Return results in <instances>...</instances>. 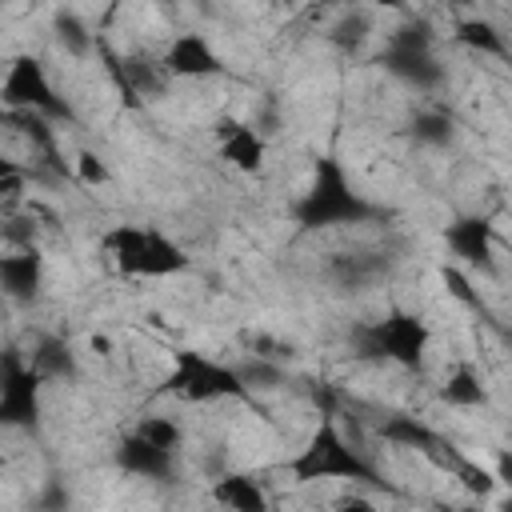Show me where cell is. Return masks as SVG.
<instances>
[{
    "mask_svg": "<svg viewBox=\"0 0 512 512\" xmlns=\"http://www.w3.org/2000/svg\"><path fill=\"white\" fill-rule=\"evenodd\" d=\"M0 104L24 112V116H72L68 104L56 96L44 64L36 56H16L0 80Z\"/></svg>",
    "mask_w": 512,
    "mask_h": 512,
    "instance_id": "7",
    "label": "cell"
},
{
    "mask_svg": "<svg viewBox=\"0 0 512 512\" xmlns=\"http://www.w3.org/2000/svg\"><path fill=\"white\" fill-rule=\"evenodd\" d=\"M216 144H220V160L232 164L236 172L256 176V172L264 168L268 144H264V136H260L252 124H244V120H236V116H220V120H216Z\"/></svg>",
    "mask_w": 512,
    "mask_h": 512,
    "instance_id": "10",
    "label": "cell"
},
{
    "mask_svg": "<svg viewBox=\"0 0 512 512\" xmlns=\"http://www.w3.org/2000/svg\"><path fill=\"white\" fill-rule=\"evenodd\" d=\"M104 256L120 276H176L192 260L176 248L160 228L144 224H116L104 232Z\"/></svg>",
    "mask_w": 512,
    "mask_h": 512,
    "instance_id": "3",
    "label": "cell"
},
{
    "mask_svg": "<svg viewBox=\"0 0 512 512\" xmlns=\"http://www.w3.org/2000/svg\"><path fill=\"white\" fill-rule=\"evenodd\" d=\"M40 376L28 368L20 352L0 356V428L32 432L40 424Z\"/></svg>",
    "mask_w": 512,
    "mask_h": 512,
    "instance_id": "8",
    "label": "cell"
},
{
    "mask_svg": "<svg viewBox=\"0 0 512 512\" xmlns=\"http://www.w3.org/2000/svg\"><path fill=\"white\" fill-rule=\"evenodd\" d=\"M380 436H384L388 444L416 448V452H432V448L440 444V436H436L428 424H420L416 416H392V420H384V424H380Z\"/></svg>",
    "mask_w": 512,
    "mask_h": 512,
    "instance_id": "17",
    "label": "cell"
},
{
    "mask_svg": "<svg viewBox=\"0 0 512 512\" xmlns=\"http://www.w3.org/2000/svg\"><path fill=\"white\" fill-rule=\"evenodd\" d=\"M380 64H384L396 80L412 84L416 92H436V88L444 84V64L436 60V36H432V28H428L424 20L400 24V28L388 36V44H384Z\"/></svg>",
    "mask_w": 512,
    "mask_h": 512,
    "instance_id": "5",
    "label": "cell"
},
{
    "mask_svg": "<svg viewBox=\"0 0 512 512\" xmlns=\"http://www.w3.org/2000/svg\"><path fill=\"white\" fill-rule=\"evenodd\" d=\"M160 392L180 396L188 404H212V400H248L252 404L248 380L236 368H228L224 360H212L204 352H176Z\"/></svg>",
    "mask_w": 512,
    "mask_h": 512,
    "instance_id": "4",
    "label": "cell"
},
{
    "mask_svg": "<svg viewBox=\"0 0 512 512\" xmlns=\"http://www.w3.org/2000/svg\"><path fill=\"white\" fill-rule=\"evenodd\" d=\"M8 176H24V164H20V160H12V156H4V152H0V180H8Z\"/></svg>",
    "mask_w": 512,
    "mask_h": 512,
    "instance_id": "25",
    "label": "cell"
},
{
    "mask_svg": "<svg viewBox=\"0 0 512 512\" xmlns=\"http://www.w3.org/2000/svg\"><path fill=\"white\" fill-rule=\"evenodd\" d=\"M40 284H44V256L36 248L0 256V296H8L12 304H32L40 296Z\"/></svg>",
    "mask_w": 512,
    "mask_h": 512,
    "instance_id": "12",
    "label": "cell"
},
{
    "mask_svg": "<svg viewBox=\"0 0 512 512\" xmlns=\"http://www.w3.org/2000/svg\"><path fill=\"white\" fill-rule=\"evenodd\" d=\"M160 68L168 76H184V80H204V76H220L224 60L216 56V48L208 44V36L200 32H176L160 56Z\"/></svg>",
    "mask_w": 512,
    "mask_h": 512,
    "instance_id": "9",
    "label": "cell"
},
{
    "mask_svg": "<svg viewBox=\"0 0 512 512\" xmlns=\"http://www.w3.org/2000/svg\"><path fill=\"white\" fill-rule=\"evenodd\" d=\"M452 512H476V508H452Z\"/></svg>",
    "mask_w": 512,
    "mask_h": 512,
    "instance_id": "26",
    "label": "cell"
},
{
    "mask_svg": "<svg viewBox=\"0 0 512 512\" xmlns=\"http://www.w3.org/2000/svg\"><path fill=\"white\" fill-rule=\"evenodd\" d=\"M412 136H416V144L444 148L452 140V116L444 108H420L416 120H412Z\"/></svg>",
    "mask_w": 512,
    "mask_h": 512,
    "instance_id": "18",
    "label": "cell"
},
{
    "mask_svg": "<svg viewBox=\"0 0 512 512\" xmlns=\"http://www.w3.org/2000/svg\"><path fill=\"white\" fill-rule=\"evenodd\" d=\"M56 28H60V40L72 48V52H88L92 48V36L84 32V24L76 16H56Z\"/></svg>",
    "mask_w": 512,
    "mask_h": 512,
    "instance_id": "23",
    "label": "cell"
},
{
    "mask_svg": "<svg viewBox=\"0 0 512 512\" xmlns=\"http://www.w3.org/2000/svg\"><path fill=\"white\" fill-rule=\"evenodd\" d=\"M456 44L476 48V52H492V56H504V52H508V48H504V36H500L488 20H464V24L456 28Z\"/></svg>",
    "mask_w": 512,
    "mask_h": 512,
    "instance_id": "19",
    "label": "cell"
},
{
    "mask_svg": "<svg viewBox=\"0 0 512 512\" xmlns=\"http://www.w3.org/2000/svg\"><path fill=\"white\" fill-rule=\"evenodd\" d=\"M212 500L228 512H272L264 484L252 472H224L212 480Z\"/></svg>",
    "mask_w": 512,
    "mask_h": 512,
    "instance_id": "14",
    "label": "cell"
},
{
    "mask_svg": "<svg viewBox=\"0 0 512 512\" xmlns=\"http://www.w3.org/2000/svg\"><path fill=\"white\" fill-rule=\"evenodd\" d=\"M288 468H292V476H296L300 484H308V480H352V484L384 488L376 464L364 460L360 448H352V444L340 436V428H336L332 420H320V424L312 428L308 444L300 448V456H296Z\"/></svg>",
    "mask_w": 512,
    "mask_h": 512,
    "instance_id": "2",
    "label": "cell"
},
{
    "mask_svg": "<svg viewBox=\"0 0 512 512\" xmlns=\"http://www.w3.org/2000/svg\"><path fill=\"white\" fill-rule=\"evenodd\" d=\"M72 176H76L80 184H88V188H104V184H108V164H104L96 152H76Z\"/></svg>",
    "mask_w": 512,
    "mask_h": 512,
    "instance_id": "21",
    "label": "cell"
},
{
    "mask_svg": "<svg viewBox=\"0 0 512 512\" xmlns=\"http://www.w3.org/2000/svg\"><path fill=\"white\" fill-rule=\"evenodd\" d=\"M440 280H444V288H448V296H456L460 304H468V308H480V292L472 288V280L456 268V264H444V272H440Z\"/></svg>",
    "mask_w": 512,
    "mask_h": 512,
    "instance_id": "22",
    "label": "cell"
},
{
    "mask_svg": "<svg viewBox=\"0 0 512 512\" xmlns=\"http://www.w3.org/2000/svg\"><path fill=\"white\" fill-rule=\"evenodd\" d=\"M440 400L452 404V408H480V404L488 400L480 372H476L472 364H456V368L444 376V384H440Z\"/></svg>",
    "mask_w": 512,
    "mask_h": 512,
    "instance_id": "16",
    "label": "cell"
},
{
    "mask_svg": "<svg viewBox=\"0 0 512 512\" xmlns=\"http://www.w3.org/2000/svg\"><path fill=\"white\" fill-rule=\"evenodd\" d=\"M336 512H380L364 492H348V496H340L336 500Z\"/></svg>",
    "mask_w": 512,
    "mask_h": 512,
    "instance_id": "24",
    "label": "cell"
},
{
    "mask_svg": "<svg viewBox=\"0 0 512 512\" xmlns=\"http://www.w3.org/2000/svg\"><path fill=\"white\" fill-rule=\"evenodd\" d=\"M112 460H116L120 472H128L136 480H160V484L176 480V452H164V448L148 444L136 432L120 436V444L112 448Z\"/></svg>",
    "mask_w": 512,
    "mask_h": 512,
    "instance_id": "11",
    "label": "cell"
},
{
    "mask_svg": "<svg viewBox=\"0 0 512 512\" xmlns=\"http://www.w3.org/2000/svg\"><path fill=\"white\" fill-rule=\"evenodd\" d=\"M136 436H144L148 444H156V448H164V452H176L180 440H184V432H180V424H176L172 416H144V420L136 424Z\"/></svg>",
    "mask_w": 512,
    "mask_h": 512,
    "instance_id": "20",
    "label": "cell"
},
{
    "mask_svg": "<svg viewBox=\"0 0 512 512\" xmlns=\"http://www.w3.org/2000/svg\"><path fill=\"white\" fill-rule=\"evenodd\" d=\"M444 240L452 248V256H460L472 268H492V224L484 216H464L456 224L444 228Z\"/></svg>",
    "mask_w": 512,
    "mask_h": 512,
    "instance_id": "13",
    "label": "cell"
},
{
    "mask_svg": "<svg viewBox=\"0 0 512 512\" xmlns=\"http://www.w3.org/2000/svg\"><path fill=\"white\" fill-rule=\"evenodd\" d=\"M292 216H296V224L304 232H316V228H336V224H372V220H384V208H376L372 200H364L348 184V172L340 168V160L324 156L312 168V184L292 204Z\"/></svg>",
    "mask_w": 512,
    "mask_h": 512,
    "instance_id": "1",
    "label": "cell"
},
{
    "mask_svg": "<svg viewBox=\"0 0 512 512\" xmlns=\"http://www.w3.org/2000/svg\"><path fill=\"white\" fill-rule=\"evenodd\" d=\"M428 324L412 312H388L384 320H372L356 332V348L368 360H392L400 368H416L428 352Z\"/></svg>",
    "mask_w": 512,
    "mask_h": 512,
    "instance_id": "6",
    "label": "cell"
},
{
    "mask_svg": "<svg viewBox=\"0 0 512 512\" xmlns=\"http://www.w3.org/2000/svg\"><path fill=\"white\" fill-rule=\"evenodd\" d=\"M28 368L48 384V380H76V356L68 348V340L60 336H40L32 356H28Z\"/></svg>",
    "mask_w": 512,
    "mask_h": 512,
    "instance_id": "15",
    "label": "cell"
}]
</instances>
